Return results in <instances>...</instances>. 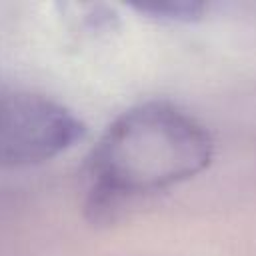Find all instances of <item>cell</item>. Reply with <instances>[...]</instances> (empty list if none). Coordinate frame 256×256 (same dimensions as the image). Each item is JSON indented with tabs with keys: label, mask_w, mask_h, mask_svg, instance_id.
<instances>
[{
	"label": "cell",
	"mask_w": 256,
	"mask_h": 256,
	"mask_svg": "<svg viewBox=\"0 0 256 256\" xmlns=\"http://www.w3.org/2000/svg\"><path fill=\"white\" fill-rule=\"evenodd\" d=\"M86 136L84 122L42 94L0 90V168L48 162Z\"/></svg>",
	"instance_id": "2"
},
{
	"label": "cell",
	"mask_w": 256,
	"mask_h": 256,
	"mask_svg": "<svg viewBox=\"0 0 256 256\" xmlns=\"http://www.w3.org/2000/svg\"><path fill=\"white\" fill-rule=\"evenodd\" d=\"M212 158V134L198 118L166 100L142 102L118 116L90 152L86 212L94 222L108 220L126 200L202 174Z\"/></svg>",
	"instance_id": "1"
},
{
	"label": "cell",
	"mask_w": 256,
	"mask_h": 256,
	"mask_svg": "<svg viewBox=\"0 0 256 256\" xmlns=\"http://www.w3.org/2000/svg\"><path fill=\"white\" fill-rule=\"evenodd\" d=\"M132 10L138 14H144L154 20H166V22H194L202 18L206 12V4L200 2H184V0H172V2H140L132 4Z\"/></svg>",
	"instance_id": "3"
}]
</instances>
